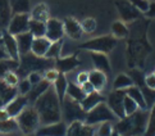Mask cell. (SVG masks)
I'll use <instances>...</instances> for the list:
<instances>
[{
    "label": "cell",
    "mask_w": 155,
    "mask_h": 136,
    "mask_svg": "<svg viewBox=\"0 0 155 136\" xmlns=\"http://www.w3.org/2000/svg\"><path fill=\"white\" fill-rule=\"evenodd\" d=\"M34 108L38 114L40 124H42V126L57 123L62 119V104H60L58 95L53 86H50L34 103Z\"/></svg>",
    "instance_id": "cell-1"
},
{
    "label": "cell",
    "mask_w": 155,
    "mask_h": 136,
    "mask_svg": "<svg viewBox=\"0 0 155 136\" xmlns=\"http://www.w3.org/2000/svg\"><path fill=\"white\" fill-rule=\"evenodd\" d=\"M146 111H137L131 116H126L115 123L114 130L122 136H138L143 135L147 123Z\"/></svg>",
    "instance_id": "cell-2"
},
{
    "label": "cell",
    "mask_w": 155,
    "mask_h": 136,
    "mask_svg": "<svg viewBox=\"0 0 155 136\" xmlns=\"http://www.w3.org/2000/svg\"><path fill=\"white\" fill-rule=\"evenodd\" d=\"M55 67L54 59H49L45 57H36L31 51L19 57V67L15 71L18 77L25 78L31 72H40L41 71H48Z\"/></svg>",
    "instance_id": "cell-3"
},
{
    "label": "cell",
    "mask_w": 155,
    "mask_h": 136,
    "mask_svg": "<svg viewBox=\"0 0 155 136\" xmlns=\"http://www.w3.org/2000/svg\"><path fill=\"white\" fill-rule=\"evenodd\" d=\"M18 127L25 135H31L37 131L38 124H40V118L34 107H26L17 117Z\"/></svg>",
    "instance_id": "cell-4"
},
{
    "label": "cell",
    "mask_w": 155,
    "mask_h": 136,
    "mask_svg": "<svg viewBox=\"0 0 155 136\" xmlns=\"http://www.w3.org/2000/svg\"><path fill=\"white\" fill-rule=\"evenodd\" d=\"M117 39L113 35H105V36H99L95 39H91L84 44L80 45V49H85L88 51H95V53H104L107 54L112 51L117 45Z\"/></svg>",
    "instance_id": "cell-5"
},
{
    "label": "cell",
    "mask_w": 155,
    "mask_h": 136,
    "mask_svg": "<svg viewBox=\"0 0 155 136\" xmlns=\"http://www.w3.org/2000/svg\"><path fill=\"white\" fill-rule=\"evenodd\" d=\"M117 118L114 116V113L109 109V107L107 105V103L103 101L100 104H97L95 108H92L90 112L86 113V118H85V123L94 126L97 123H103V122H112Z\"/></svg>",
    "instance_id": "cell-6"
},
{
    "label": "cell",
    "mask_w": 155,
    "mask_h": 136,
    "mask_svg": "<svg viewBox=\"0 0 155 136\" xmlns=\"http://www.w3.org/2000/svg\"><path fill=\"white\" fill-rule=\"evenodd\" d=\"M62 112L64 114V119L65 122H74V121H82L85 122V118H86V112L82 109L81 107V103L76 101L73 99H71L69 96L65 95L64 100L62 103Z\"/></svg>",
    "instance_id": "cell-7"
},
{
    "label": "cell",
    "mask_w": 155,
    "mask_h": 136,
    "mask_svg": "<svg viewBox=\"0 0 155 136\" xmlns=\"http://www.w3.org/2000/svg\"><path fill=\"white\" fill-rule=\"evenodd\" d=\"M128 76L132 78V81H134V85L137 86V88L141 90L143 98H145L146 104H147V109H149V108H151L155 104V91L150 90L146 86V84H145V76H143L142 71L138 69V68H132L128 72Z\"/></svg>",
    "instance_id": "cell-8"
},
{
    "label": "cell",
    "mask_w": 155,
    "mask_h": 136,
    "mask_svg": "<svg viewBox=\"0 0 155 136\" xmlns=\"http://www.w3.org/2000/svg\"><path fill=\"white\" fill-rule=\"evenodd\" d=\"M124 96H126V90H113L107 98V105L114 113V116L119 119L126 117L123 109Z\"/></svg>",
    "instance_id": "cell-9"
},
{
    "label": "cell",
    "mask_w": 155,
    "mask_h": 136,
    "mask_svg": "<svg viewBox=\"0 0 155 136\" xmlns=\"http://www.w3.org/2000/svg\"><path fill=\"white\" fill-rule=\"evenodd\" d=\"M30 14L23 13V14H14L10 22L8 25V34L17 36L19 34L28 31V23H30Z\"/></svg>",
    "instance_id": "cell-10"
},
{
    "label": "cell",
    "mask_w": 155,
    "mask_h": 136,
    "mask_svg": "<svg viewBox=\"0 0 155 136\" xmlns=\"http://www.w3.org/2000/svg\"><path fill=\"white\" fill-rule=\"evenodd\" d=\"M115 7L118 9L122 21H124V22H131V21L138 19L142 15L140 10L136 9L130 3V0H117L115 2Z\"/></svg>",
    "instance_id": "cell-11"
},
{
    "label": "cell",
    "mask_w": 155,
    "mask_h": 136,
    "mask_svg": "<svg viewBox=\"0 0 155 136\" xmlns=\"http://www.w3.org/2000/svg\"><path fill=\"white\" fill-rule=\"evenodd\" d=\"M64 36V26L63 22L55 18H49L46 21V34L45 37L51 42L62 40Z\"/></svg>",
    "instance_id": "cell-12"
},
{
    "label": "cell",
    "mask_w": 155,
    "mask_h": 136,
    "mask_svg": "<svg viewBox=\"0 0 155 136\" xmlns=\"http://www.w3.org/2000/svg\"><path fill=\"white\" fill-rule=\"evenodd\" d=\"M65 134H67V124L63 121L45 124V126L37 128L36 131V136H65Z\"/></svg>",
    "instance_id": "cell-13"
},
{
    "label": "cell",
    "mask_w": 155,
    "mask_h": 136,
    "mask_svg": "<svg viewBox=\"0 0 155 136\" xmlns=\"http://www.w3.org/2000/svg\"><path fill=\"white\" fill-rule=\"evenodd\" d=\"M81 64V61L77 58V53L73 55L68 57H60L55 59V69H58L59 73H67L69 71H73L76 67H78Z\"/></svg>",
    "instance_id": "cell-14"
},
{
    "label": "cell",
    "mask_w": 155,
    "mask_h": 136,
    "mask_svg": "<svg viewBox=\"0 0 155 136\" xmlns=\"http://www.w3.org/2000/svg\"><path fill=\"white\" fill-rule=\"evenodd\" d=\"M95 130L90 124H86L82 121H74L67 126V134L65 136H94Z\"/></svg>",
    "instance_id": "cell-15"
},
{
    "label": "cell",
    "mask_w": 155,
    "mask_h": 136,
    "mask_svg": "<svg viewBox=\"0 0 155 136\" xmlns=\"http://www.w3.org/2000/svg\"><path fill=\"white\" fill-rule=\"evenodd\" d=\"M27 104H28V99H27V96L19 95L17 98H14L12 101L8 103V104L5 105V111L8 112L10 118H15L27 107Z\"/></svg>",
    "instance_id": "cell-16"
},
{
    "label": "cell",
    "mask_w": 155,
    "mask_h": 136,
    "mask_svg": "<svg viewBox=\"0 0 155 136\" xmlns=\"http://www.w3.org/2000/svg\"><path fill=\"white\" fill-rule=\"evenodd\" d=\"M64 26V34H67L72 40H80L84 31H82V27L81 23L77 22L74 18L72 17H67L63 22Z\"/></svg>",
    "instance_id": "cell-17"
},
{
    "label": "cell",
    "mask_w": 155,
    "mask_h": 136,
    "mask_svg": "<svg viewBox=\"0 0 155 136\" xmlns=\"http://www.w3.org/2000/svg\"><path fill=\"white\" fill-rule=\"evenodd\" d=\"M3 42L5 46V50L8 51L10 59H14V61H19V51H18V45H17V40H15V36L8 34V32H4L3 36Z\"/></svg>",
    "instance_id": "cell-18"
},
{
    "label": "cell",
    "mask_w": 155,
    "mask_h": 136,
    "mask_svg": "<svg viewBox=\"0 0 155 136\" xmlns=\"http://www.w3.org/2000/svg\"><path fill=\"white\" fill-rule=\"evenodd\" d=\"M34 39L35 37L32 36V34L30 31L23 32V34H19V35L15 36L19 55H25V54L31 51V46H32V41H34Z\"/></svg>",
    "instance_id": "cell-19"
},
{
    "label": "cell",
    "mask_w": 155,
    "mask_h": 136,
    "mask_svg": "<svg viewBox=\"0 0 155 136\" xmlns=\"http://www.w3.org/2000/svg\"><path fill=\"white\" fill-rule=\"evenodd\" d=\"M51 45V41L48 40L46 37H35L32 41L31 46V53L35 54L36 57H45Z\"/></svg>",
    "instance_id": "cell-20"
},
{
    "label": "cell",
    "mask_w": 155,
    "mask_h": 136,
    "mask_svg": "<svg viewBox=\"0 0 155 136\" xmlns=\"http://www.w3.org/2000/svg\"><path fill=\"white\" fill-rule=\"evenodd\" d=\"M103 101H105V98L99 91H94L91 94H87L85 96V99L81 101V107H82V109L87 113V112H90L92 108H95L97 104H100Z\"/></svg>",
    "instance_id": "cell-21"
},
{
    "label": "cell",
    "mask_w": 155,
    "mask_h": 136,
    "mask_svg": "<svg viewBox=\"0 0 155 136\" xmlns=\"http://www.w3.org/2000/svg\"><path fill=\"white\" fill-rule=\"evenodd\" d=\"M18 96V89L14 86H9L5 84L4 81H0V100L4 105H7L8 103L12 101L14 98Z\"/></svg>",
    "instance_id": "cell-22"
},
{
    "label": "cell",
    "mask_w": 155,
    "mask_h": 136,
    "mask_svg": "<svg viewBox=\"0 0 155 136\" xmlns=\"http://www.w3.org/2000/svg\"><path fill=\"white\" fill-rule=\"evenodd\" d=\"M51 86V84L49 82V81H46L45 78H44L42 81H40L38 84H36V85H34L31 88V90H30V92L27 94L26 96H27V99H28V103H35L38 98H40L44 92H45Z\"/></svg>",
    "instance_id": "cell-23"
},
{
    "label": "cell",
    "mask_w": 155,
    "mask_h": 136,
    "mask_svg": "<svg viewBox=\"0 0 155 136\" xmlns=\"http://www.w3.org/2000/svg\"><path fill=\"white\" fill-rule=\"evenodd\" d=\"M90 55H91L94 66H95V68L97 71H101V72H104V73L109 72L110 71V63H109V59L107 57V54L90 51Z\"/></svg>",
    "instance_id": "cell-24"
},
{
    "label": "cell",
    "mask_w": 155,
    "mask_h": 136,
    "mask_svg": "<svg viewBox=\"0 0 155 136\" xmlns=\"http://www.w3.org/2000/svg\"><path fill=\"white\" fill-rule=\"evenodd\" d=\"M126 95L130 96L134 101H136V104L138 105V108H140L141 111H146L147 109V104H146V101H145V98H143L141 90L138 89L137 86L132 85L131 88L126 89Z\"/></svg>",
    "instance_id": "cell-25"
},
{
    "label": "cell",
    "mask_w": 155,
    "mask_h": 136,
    "mask_svg": "<svg viewBox=\"0 0 155 136\" xmlns=\"http://www.w3.org/2000/svg\"><path fill=\"white\" fill-rule=\"evenodd\" d=\"M53 88H54L55 92H57L60 104H62L65 95H67V88H68V81H67V77H65L64 73H59L58 78L54 81V86H53Z\"/></svg>",
    "instance_id": "cell-26"
},
{
    "label": "cell",
    "mask_w": 155,
    "mask_h": 136,
    "mask_svg": "<svg viewBox=\"0 0 155 136\" xmlns=\"http://www.w3.org/2000/svg\"><path fill=\"white\" fill-rule=\"evenodd\" d=\"M88 81L92 84L96 91H101L105 88V85H107V75L97 69L91 71L88 73Z\"/></svg>",
    "instance_id": "cell-27"
},
{
    "label": "cell",
    "mask_w": 155,
    "mask_h": 136,
    "mask_svg": "<svg viewBox=\"0 0 155 136\" xmlns=\"http://www.w3.org/2000/svg\"><path fill=\"white\" fill-rule=\"evenodd\" d=\"M28 31L31 32L34 37H45L46 22H41V21H36L31 18L28 23Z\"/></svg>",
    "instance_id": "cell-28"
},
{
    "label": "cell",
    "mask_w": 155,
    "mask_h": 136,
    "mask_svg": "<svg viewBox=\"0 0 155 136\" xmlns=\"http://www.w3.org/2000/svg\"><path fill=\"white\" fill-rule=\"evenodd\" d=\"M67 96H69L71 99H73L76 101L81 103L85 99L86 94L84 92V90L81 89L80 85L73 84V82H68V88H67Z\"/></svg>",
    "instance_id": "cell-29"
},
{
    "label": "cell",
    "mask_w": 155,
    "mask_h": 136,
    "mask_svg": "<svg viewBox=\"0 0 155 136\" xmlns=\"http://www.w3.org/2000/svg\"><path fill=\"white\" fill-rule=\"evenodd\" d=\"M12 14H23L30 12V0H9Z\"/></svg>",
    "instance_id": "cell-30"
},
{
    "label": "cell",
    "mask_w": 155,
    "mask_h": 136,
    "mask_svg": "<svg viewBox=\"0 0 155 136\" xmlns=\"http://www.w3.org/2000/svg\"><path fill=\"white\" fill-rule=\"evenodd\" d=\"M19 67V61H14V59H4L0 61V77H4L9 72H14Z\"/></svg>",
    "instance_id": "cell-31"
},
{
    "label": "cell",
    "mask_w": 155,
    "mask_h": 136,
    "mask_svg": "<svg viewBox=\"0 0 155 136\" xmlns=\"http://www.w3.org/2000/svg\"><path fill=\"white\" fill-rule=\"evenodd\" d=\"M12 19V8L9 0H0V21L2 25H9Z\"/></svg>",
    "instance_id": "cell-32"
},
{
    "label": "cell",
    "mask_w": 155,
    "mask_h": 136,
    "mask_svg": "<svg viewBox=\"0 0 155 136\" xmlns=\"http://www.w3.org/2000/svg\"><path fill=\"white\" fill-rule=\"evenodd\" d=\"M132 85H134V81H132L130 76L120 73L115 77L114 82H113V88H114V90H126V89L131 88Z\"/></svg>",
    "instance_id": "cell-33"
},
{
    "label": "cell",
    "mask_w": 155,
    "mask_h": 136,
    "mask_svg": "<svg viewBox=\"0 0 155 136\" xmlns=\"http://www.w3.org/2000/svg\"><path fill=\"white\" fill-rule=\"evenodd\" d=\"M31 18L36 21H41V22H46L49 19V12L48 7L45 4H38L35 7V9L31 13Z\"/></svg>",
    "instance_id": "cell-34"
},
{
    "label": "cell",
    "mask_w": 155,
    "mask_h": 136,
    "mask_svg": "<svg viewBox=\"0 0 155 136\" xmlns=\"http://www.w3.org/2000/svg\"><path fill=\"white\" fill-rule=\"evenodd\" d=\"M112 32H113V36L115 39H124V37L128 36L130 31L127 28V26L120 22V21H117L112 25Z\"/></svg>",
    "instance_id": "cell-35"
},
{
    "label": "cell",
    "mask_w": 155,
    "mask_h": 136,
    "mask_svg": "<svg viewBox=\"0 0 155 136\" xmlns=\"http://www.w3.org/2000/svg\"><path fill=\"white\" fill-rule=\"evenodd\" d=\"M19 130L17 119L15 118H8L5 121H0V134H10Z\"/></svg>",
    "instance_id": "cell-36"
},
{
    "label": "cell",
    "mask_w": 155,
    "mask_h": 136,
    "mask_svg": "<svg viewBox=\"0 0 155 136\" xmlns=\"http://www.w3.org/2000/svg\"><path fill=\"white\" fill-rule=\"evenodd\" d=\"M62 48H63V39L59 40V41H55V42H51L50 48L46 53L45 58H49V59H58L60 58V53H62Z\"/></svg>",
    "instance_id": "cell-37"
},
{
    "label": "cell",
    "mask_w": 155,
    "mask_h": 136,
    "mask_svg": "<svg viewBox=\"0 0 155 136\" xmlns=\"http://www.w3.org/2000/svg\"><path fill=\"white\" fill-rule=\"evenodd\" d=\"M143 136H155V104L151 107L150 114L147 117L146 130L143 132Z\"/></svg>",
    "instance_id": "cell-38"
},
{
    "label": "cell",
    "mask_w": 155,
    "mask_h": 136,
    "mask_svg": "<svg viewBox=\"0 0 155 136\" xmlns=\"http://www.w3.org/2000/svg\"><path fill=\"white\" fill-rule=\"evenodd\" d=\"M123 109H124V114L126 116H131L134 114L135 112H137L140 108L136 104V101H134L130 96H124V100H123Z\"/></svg>",
    "instance_id": "cell-39"
},
{
    "label": "cell",
    "mask_w": 155,
    "mask_h": 136,
    "mask_svg": "<svg viewBox=\"0 0 155 136\" xmlns=\"http://www.w3.org/2000/svg\"><path fill=\"white\" fill-rule=\"evenodd\" d=\"M81 27L82 31L86 32V34H92L96 30V21L94 18H86L81 22Z\"/></svg>",
    "instance_id": "cell-40"
},
{
    "label": "cell",
    "mask_w": 155,
    "mask_h": 136,
    "mask_svg": "<svg viewBox=\"0 0 155 136\" xmlns=\"http://www.w3.org/2000/svg\"><path fill=\"white\" fill-rule=\"evenodd\" d=\"M114 127L112 126L110 122H103L100 123L99 126V130H97V136H110L113 132Z\"/></svg>",
    "instance_id": "cell-41"
},
{
    "label": "cell",
    "mask_w": 155,
    "mask_h": 136,
    "mask_svg": "<svg viewBox=\"0 0 155 136\" xmlns=\"http://www.w3.org/2000/svg\"><path fill=\"white\" fill-rule=\"evenodd\" d=\"M18 92L21 95H23V96H26L27 94L30 92V90H31V88H32V85H31V82L27 78H23V80H21L19 82H18Z\"/></svg>",
    "instance_id": "cell-42"
},
{
    "label": "cell",
    "mask_w": 155,
    "mask_h": 136,
    "mask_svg": "<svg viewBox=\"0 0 155 136\" xmlns=\"http://www.w3.org/2000/svg\"><path fill=\"white\" fill-rule=\"evenodd\" d=\"M3 81L5 84H8L9 86H14L15 88V86L18 85V82H19V77L17 76L15 72H9L3 77Z\"/></svg>",
    "instance_id": "cell-43"
},
{
    "label": "cell",
    "mask_w": 155,
    "mask_h": 136,
    "mask_svg": "<svg viewBox=\"0 0 155 136\" xmlns=\"http://www.w3.org/2000/svg\"><path fill=\"white\" fill-rule=\"evenodd\" d=\"M130 3L134 5L136 9L140 10L141 13H145L149 8V4H150L149 0H130Z\"/></svg>",
    "instance_id": "cell-44"
},
{
    "label": "cell",
    "mask_w": 155,
    "mask_h": 136,
    "mask_svg": "<svg viewBox=\"0 0 155 136\" xmlns=\"http://www.w3.org/2000/svg\"><path fill=\"white\" fill-rule=\"evenodd\" d=\"M58 76H59L58 69H55V68H50V69L45 71V75H44V78H45L46 81H49V82H50V84H54V81L58 78Z\"/></svg>",
    "instance_id": "cell-45"
},
{
    "label": "cell",
    "mask_w": 155,
    "mask_h": 136,
    "mask_svg": "<svg viewBox=\"0 0 155 136\" xmlns=\"http://www.w3.org/2000/svg\"><path fill=\"white\" fill-rule=\"evenodd\" d=\"M27 80H28L30 82H31V85L34 86V85L40 82V81H42L44 77H42V75L40 72H31L28 76H27Z\"/></svg>",
    "instance_id": "cell-46"
},
{
    "label": "cell",
    "mask_w": 155,
    "mask_h": 136,
    "mask_svg": "<svg viewBox=\"0 0 155 136\" xmlns=\"http://www.w3.org/2000/svg\"><path fill=\"white\" fill-rule=\"evenodd\" d=\"M145 84H146V86L150 90H154L155 91V76L153 73L145 76Z\"/></svg>",
    "instance_id": "cell-47"
},
{
    "label": "cell",
    "mask_w": 155,
    "mask_h": 136,
    "mask_svg": "<svg viewBox=\"0 0 155 136\" xmlns=\"http://www.w3.org/2000/svg\"><path fill=\"white\" fill-rule=\"evenodd\" d=\"M81 89L84 90V92H85L86 95H87V94H91V92H94V91H96L95 88L92 86V84L90 82V81H87V82L82 84V85H81Z\"/></svg>",
    "instance_id": "cell-48"
},
{
    "label": "cell",
    "mask_w": 155,
    "mask_h": 136,
    "mask_svg": "<svg viewBox=\"0 0 155 136\" xmlns=\"http://www.w3.org/2000/svg\"><path fill=\"white\" fill-rule=\"evenodd\" d=\"M143 14H145L147 18H155V2H151L149 4V8Z\"/></svg>",
    "instance_id": "cell-49"
},
{
    "label": "cell",
    "mask_w": 155,
    "mask_h": 136,
    "mask_svg": "<svg viewBox=\"0 0 155 136\" xmlns=\"http://www.w3.org/2000/svg\"><path fill=\"white\" fill-rule=\"evenodd\" d=\"M9 58H10V57H9L8 51L5 50L3 39H0V61H4V59H9Z\"/></svg>",
    "instance_id": "cell-50"
},
{
    "label": "cell",
    "mask_w": 155,
    "mask_h": 136,
    "mask_svg": "<svg viewBox=\"0 0 155 136\" xmlns=\"http://www.w3.org/2000/svg\"><path fill=\"white\" fill-rule=\"evenodd\" d=\"M88 81V73L87 72H80L78 75H77V84H78L80 86L82 84H85Z\"/></svg>",
    "instance_id": "cell-51"
},
{
    "label": "cell",
    "mask_w": 155,
    "mask_h": 136,
    "mask_svg": "<svg viewBox=\"0 0 155 136\" xmlns=\"http://www.w3.org/2000/svg\"><path fill=\"white\" fill-rule=\"evenodd\" d=\"M10 118L8 112L5 111V108H0V121H5V119Z\"/></svg>",
    "instance_id": "cell-52"
},
{
    "label": "cell",
    "mask_w": 155,
    "mask_h": 136,
    "mask_svg": "<svg viewBox=\"0 0 155 136\" xmlns=\"http://www.w3.org/2000/svg\"><path fill=\"white\" fill-rule=\"evenodd\" d=\"M110 136H122V135H119L117 131H115V130H113V132H112V135H110Z\"/></svg>",
    "instance_id": "cell-53"
},
{
    "label": "cell",
    "mask_w": 155,
    "mask_h": 136,
    "mask_svg": "<svg viewBox=\"0 0 155 136\" xmlns=\"http://www.w3.org/2000/svg\"><path fill=\"white\" fill-rule=\"evenodd\" d=\"M3 107H4V104L2 103V100H0V108H3Z\"/></svg>",
    "instance_id": "cell-54"
},
{
    "label": "cell",
    "mask_w": 155,
    "mask_h": 136,
    "mask_svg": "<svg viewBox=\"0 0 155 136\" xmlns=\"http://www.w3.org/2000/svg\"><path fill=\"white\" fill-rule=\"evenodd\" d=\"M26 136H36V135H32V134H31V135H26Z\"/></svg>",
    "instance_id": "cell-55"
},
{
    "label": "cell",
    "mask_w": 155,
    "mask_h": 136,
    "mask_svg": "<svg viewBox=\"0 0 155 136\" xmlns=\"http://www.w3.org/2000/svg\"><path fill=\"white\" fill-rule=\"evenodd\" d=\"M2 36H3V34H2V32H0V39H2Z\"/></svg>",
    "instance_id": "cell-56"
},
{
    "label": "cell",
    "mask_w": 155,
    "mask_h": 136,
    "mask_svg": "<svg viewBox=\"0 0 155 136\" xmlns=\"http://www.w3.org/2000/svg\"><path fill=\"white\" fill-rule=\"evenodd\" d=\"M0 26H3V25H2V21H0Z\"/></svg>",
    "instance_id": "cell-57"
},
{
    "label": "cell",
    "mask_w": 155,
    "mask_h": 136,
    "mask_svg": "<svg viewBox=\"0 0 155 136\" xmlns=\"http://www.w3.org/2000/svg\"><path fill=\"white\" fill-rule=\"evenodd\" d=\"M153 75H154V76H155V71H154V73H153Z\"/></svg>",
    "instance_id": "cell-58"
}]
</instances>
